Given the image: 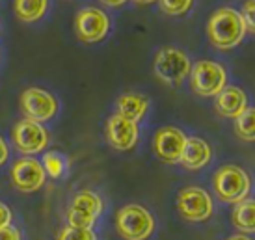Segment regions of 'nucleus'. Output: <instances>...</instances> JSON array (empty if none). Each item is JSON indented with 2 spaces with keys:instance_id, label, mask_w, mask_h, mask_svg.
<instances>
[{
  "instance_id": "9b49d317",
  "label": "nucleus",
  "mask_w": 255,
  "mask_h": 240,
  "mask_svg": "<svg viewBox=\"0 0 255 240\" xmlns=\"http://www.w3.org/2000/svg\"><path fill=\"white\" fill-rule=\"evenodd\" d=\"M184 145H186V136L183 130L175 127L160 128L153 141L156 156L168 164H177L181 160Z\"/></svg>"
},
{
  "instance_id": "c85d7f7f",
  "label": "nucleus",
  "mask_w": 255,
  "mask_h": 240,
  "mask_svg": "<svg viewBox=\"0 0 255 240\" xmlns=\"http://www.w3.org/2000/svg\"><path fill=\"white\" fill-rule=\"evenodd\" d=\"M227 240H252L250 237H246V235H235V237H231V239Z\"/></svg>"
},
{
  "instance_id": "4be33fe9",
  "label": "nucleus",
  "mask_w": 255,
  "mask_h": 240,
  "mask_svg": "<svg viewBox=\"0 0 255 240\" xmlns=\"http://www.w3.org/2000/svg\"><path fill=\"white\" fill-rule=\"evenodd\" d=\"M194 0H160V7L168 15H184L192 7Z\"/></svg>"
},
{
  "instance_id": "39448f33",
  "label": "nucleus",
  "mask_w": 255,
  "mask_h": 240,
  "mask_svg": "<svg viewBox=\"0 0 255 240\" xmlns=\"http://www.w3.org/2000/svg\"><path fill=\"white\" fill-rule=\"evenodd\" d=\"M227 82L226 69L218 62L199 60L190 67V84L192 90L201 97H216Z\"/></svg>"
},
{
  "instance_id": "4468645a",
  "label": "nucleus",
  "mask_w": 255,
  "mask_h": 240,
  "mask_svg": "<svg viewBox=\"0 0 255 240\" xmlns=\"http://www.w3.org/2000/svg\"><path fill=\"white\" fill-rule=\"evenodd\" d=\"M211 156H213V151H211V145L205 140H201V138H186V145H184L179 162L183 164L186 170L196 171L205 168L207 164L211 162Z\"/></svg>"
},
{
  "instance_id": "6ab92c4d",
  "label": "nucleus",
  "mask_w": 255,
  "mask_h": 240,
  "mask_svg": "<svg viewBox=\"0 0 255 240\" xmlns=\"http://www.w3.org/2000/svg\"><path fill=\"white\" fill-rule=\"evenodd\" d=\"M235 130L239 138L244 141H254L255 140V112L254 108H246L244 112L235 118Z\"/></svg>"
},
{
  "instance_id": "20e7f679",
  "label": "nucleus",
  "mask_w": 255,
  "mask_h": 240,
  "mask_svg": "<svg viewBox=\"0 0 255 240\" xmlns=\"http://www.w3.org/2000/svg\"><path fill=\"white\" fill-rule=\"evenodd\" d=\"M190 60L184 54L183 50L175 49V47H164L156 52L155 56V75L164 84L179 86L184 78L190 75Z\"/></svg>"
},
{
  "instance_id": "f3484780",
  "label": "nucleus",
  "mask_w": 255,
  "mask_h": 240,
  "mask_svg": "<svg viewBox=\"0 0 255 240\" xmlns=\"http://www.w3.org/2000/svg\"><path fill=\"white\" fill-rule=\"evenodd\" d=\"M49 6V0H15V15L22 22L39 21Z\"/></svg>"
},
{
  "instance_id": "a211bd4d",
  "label": "nucleus",
  "mask_w": 255,
  "mask_h": 240,
  "mask_svg": "<svg viewBox=\"0 0 255 240\" xmlns=\"http://www.w3.org/2000/svg\"><path fill=\"white\" fill-rule=\"evenodd\" d=\"M73 209H78V211H84L88 214H92L95 218H99V214L103 212V201L97 194H93V192H78L75 199H73L71 203Z\"/></svg>"
},
{
  "instance_id": "1a4fd4ad",
  "label": "nucleus",
  "mask_w": 255,
  "mask_h": 240,
  "mask_svg": "<svg viewBox=\"0 0 255 240\" xmlns=\"http://www.w3.org/2000/svg\"><path fill=\"white\" fill-rule=\"evenodd\" d=\"M75 26H77V35L80 41L99 43L107 37L110 30V19L99 7H86L82 11H78Z\"/></svg>"
},
{
  "instance_id": "9d476101",
  "label": "nucleus",
  "mask_w": 255,
  "mask_h": 240,
  "mask_svg": "<svg viewBox=\"0 0 255 240\" xmlns=\"http://www.w3.org/2000/svg\"><path fill=\"white\" fill-rule=\"evenodd\" d=\"M47 173L43 170V166L36 158H21L13 164L11 168V183L19 192L24 194H32L37 192L45 184Z\"/></svg>"
},
{
  "instance_id": "a878e982",
  "label": "nucleus",
  "mask_w": 255,
  "mask_h": 240,
  "mask_svg": "<svg viewBox=\"0 0 255 240\" xmlns=\"http://www.w3.org/2000/svg\"><path fill=\"white\" fill-rule=\"evenodd\" d=\"M11 226V211L0 201V229Z\"/></svg>"
},
{
  "instance_id": "c756f323",
  "label": "nucleus",
  "mask_w": 255,
  "mask_h": 240,
  "mask_svg": "<svg viewBox=\"0 0 255 240\" xmlns=\"http://www.w3.org/2000/svg\"><path fill=\"white\" fill-rule=\"evenodd\" d=\"M134 2H136V4H142V6H143V4H153L155 0H134Z\"/></svg>"
},
{
  "instance_id": "412c9836",
  "label": "nucleus",
  "mask_w": 255,
  "mask_h": 240,
  "mask_svg": "<svg viewBox=\"0 0 255 240\" xmlns=\"http://www.w3.org/2000/svg\"><path fill=\"white\" fill-rule=\"evenodd\" d=\"M95 216L92 214H88L84 211H78V209H73L69 207V211H67V222H69V226L71 227H80V229H92L93 224H95Z\"/></svg>"
},
{
  "instance_id": "393cba45",
  "label": "nucleus",
  "mask_w": 255,
  "mask_h": 240,
  "mask_svg": "<svg viewBox=\"0 0 255 240\" xmlns=\"http://www.w3.org/2000/svg\"><path fill=\"white\" fill-rule=\"evenodd\" d=\"M0 240H21V233H19V229H15L11 226L2 227L0 229Z\"/></svg>"
},
{
  "instance_id": "6e6552de",
  "label": "nucleus",
  "mask_w": 255,
  "mask_h": 240,
  "mask_svg": "<svg viewBox=\"0 0 255 240\" xmlns=\"http://www.w3.org/2000/svg\"><path fill=\"white\" fill-rule=\"evenodd\" d=\"M21 108L26 120L45 123L56 116L58 101L54 95H50L41 88H28L21 95Z\"/></svg>"
},
{
  "instance_id": "f257e3e1",
  "label": "nucleus",
  "mask_w": 255,
  "mask_h": 240,
  "mask_svg": "<svg viewBox=\"0 0 255 240\" xmlns=\"http://www.w3.org/2000/svg\"><path fill=\"white\" fill-rule=\"evenodd\" d=\"M248 34L246 22L242 19L241 11L233 7H222L214 11L207 24L209 41L220 50H231L241 45L242 39Z\"/></svg>"
},
{
  "instance_id": "f8f14e48",
  "label": "nucleus",
  "mask_w": 255,
  "mask_h": 240,
  "mask_svg": "<svg viewBox=\"0 0 255 240\" xmlns=\"http://www.w3.org/2000/svg\"><path fill=\"white\" fill-rule=\"evenodd\" d=\"M107 138L114 149L128 151L138 141V123L116 114L107 123Z\"/></svg>"
},
{
  "instance_id": "bb28decb",
  "label": "nucleus",
  "mask_w": 255,
  "mask_h": 240,
  "mask_svg": "<svg viewBox=\"0 0 255 240\" xmlns=\"http://www.w3.org/2000/svg\"><path fill=\"white\" fill-rule=\"evenodd\" d=\"M7 155H9V151H7L6 141L2 140V136H0V166L7 160Z\"/></svg>"
},
{
  "instance_id": "cd10ccee",
  "label": "nucleus",
  "mask_w": 255,
  "mask_h": 240,
  "mask_svg": "<svg viewBox=\"0 0 255 240\" xmlns=\"http://www.w3.org/2000/svg\"><path fill=\"white\" fill-rule=\"evenodd\" d=\"M107 6H112V7H118V6H123L127 0H103Z\"/></svg>"
},
{
  "instance_id": "2eb2a0df",
  "label": "nucleus",
  "mask_w": 255,
  "mask_h": 240,
  "mask_svg": "<svg viewBox=\"0 0 255 240\" xmlns=\"http://www.w3.org/2000/svg\"><path fill=\"white\" fill-rule=\"evenodd\" d=\"M149 110V99L138 93H125L118 99V114L127 118L130 121L142 120L145 112Z\"/></svg>"
},
{
  "instance_id": "f03ea898",
  "label": "nucleus",
  "mask_w": 255,
  "mask_h": 240,
  "mask_svg": "<svg viewBox=\"0 0 255 240\" xmlns=\"http://www.w3.org/2000/svg\"><path fill=\"white\" fill-rule=\"evenodd\" d=\"M214 192L220 201L237 205L244 199H248L252 192V179L246 171L239 166H222L213 179Z\"/></svg>"
},
{
  "instance_id": "aec40b11",
  "label": "nucleus",
  "mask_w": 255,
  "mask_h": 240,
  "mask_svg": "<svg viewBox=\"0 0 255 240\" xmlns=\"http://www.w3.org/2000/svg\"><path fill=\"white\" fill-rule=\"evenodd\" d=\"M41 166L47 175L58 179L65 171V158L60 153H49V155H45Z\"/></svg>"
},
{
  "instance_id": "b1692460",
  "label": "nucleus",
  "mask_w": 255,
  "mask_h": 240,
  "mask_svg": "<svg viewBox=\"0 0 255 240\" xmlns=\"http://www.w3.org/2000/svg\"><path fill=\"white\" fill-rule=\"evenodd\" d=\"M241 15H242V19H244V22H246L248 32H254L255 30V0H248V2L244 4Z\"/></svg>"
},
{
  "instance_id": "dca6fc26",
  "label": "nucleus",
  "mask_w": 255,
  "mask_h": 240,
  "mask_svg": "<svg viewBox=\"0 0 255 240\" xmlns=\"http://www.w3.org/2000/svg\"><path fill=\"white\" fill-rule=\"evenodd\" d=\"M233 224L242 233H254L255 231V203L254 199H244L237 203L233 211Z\"/></svg>"
},
{
  "instance_id": "5701e85b",
  "label": "nucleus",
  "mask_w": 255,
  "mask_h": 240,
  "mask_svg": "<svg viewBox=\"0 0 255 240\" xmlns=\"http://www.w3.org/2000/svg\"><path fill=\"white\" fill-rule=\"evenodd\" d=\"M58 240H97L92 229H80V227H65L58 237Z\"/></svg>"
},
{
  "instance_id": "423d86ee",
  "label": "nucleus",
  "mask_w": 255,
  "mask_h": 240,
  "mask_svg": "<svg viewBox=\"0 0 255 240\" xmlns=\"http://www.w3.org/2000/svg\"><path fill=\"white\" fill-rule=\"evenodd\" d=\"M177 209L179 214L186 222H194V224L207 222L214 212L213 198L209 196V192L199 186H188L181 190L177 198Z\"/></svg>"
},
{
  "instance_id": "0eeeda50",
  "label": "nucleus",
  "mask_w": 255,
  "mask_h": 240,
  "mask_svg": "<svg viewBox=\"0 0 255 240\" xmlns=\"http://www.w3.org/2000/svg\"><path fill=\"white\" fill-rule=\"evenodd\" d=\"M15 149L22 155H37L49 145V132L41 123L22 120L13 127Z\"/></svg>"
},
{
  "instance_id": "ddd939ff",
  "label": "nucleus",
  "mask_w": 255,
  "mask_h": 240,
  "mask_svg": "<svg viewBox=\"0 0 255 240\" xmlns=\"http://www.w3.org/2000/svg\"><path fill=\"white\" fill-rule=\"evenodd\" d=\"M214 108L222 118H239L248 108V97L241 88L226 86L222 92L214 97Z\"/></svg>"
},
{
  "instance_id": "7ed1b4c3",
  "label": "nucleus",
  "mask_w": 255,
  "mask_h": 240,
  "mask_svg": "<svg viewBox=\"0 0 255 240\" xmlns=\"http://www.w3.org/2000/svg\"><path fill=\"white\" fill-rule=\"evenodd\" d=\"M116 227L125 240H147L155 231V218L145 207L125 205L116 216Z\"/></svg>"
}]
</instances>
